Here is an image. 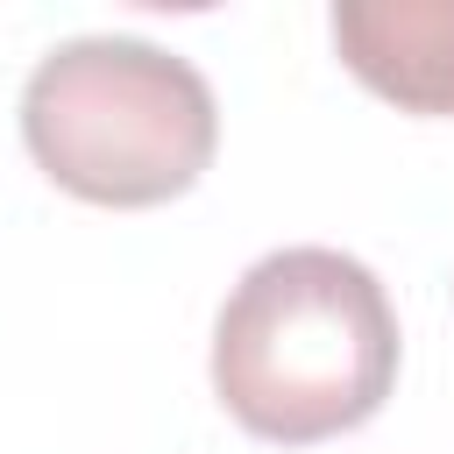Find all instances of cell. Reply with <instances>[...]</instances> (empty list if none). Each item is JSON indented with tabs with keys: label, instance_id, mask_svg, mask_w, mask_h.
<instances>
[{
	"label": "cell",
	"instance_id": "6da1fadb",
	"mask_svg": "<svg viewBox=\"0 0 454 454\" xmlns=\"http://www.w3.org/2000/svg\"><path fill=\"white\" fill-rule=\"evenodd\" d=\"M397 348V312L369 262L340 248H270L213 319V397L241 433L312 447L383 411Z\"/></svg>",
	"mask_w": 454,
	"mask_h": 454
},
{
	"label": "cell",
	"instance_id": "7a4b0ae2",
	"mask_svg": "<svg viewBox=\"0 0 454 454\" xmlns=\"http://www.w3.org/2000/svg\"><path fill=\"white\" fill-rule=\"evenodd\" d=\"M21 142L35 170L85 206H170L213 149L220 106L192 57L142 35H71L21 85Z\"/></svg>",
	"mask_w": 454,
	"mask_h": 454
},
{
	"label": "cell",
	"instance_id": "3957f363",
	"mask_svg": "<svg viewBox=\"0 0 454 454\" xmlns=\"http://www.w3.org/2000/svg\"><path fill=\"white\" fill-rule=\"evenodd\" d=\"M326 28L376 99L454 121V0H340Z\"/></svg>",
	"mask_w": 454,
	"mask_h": 454
}]
</instances>
